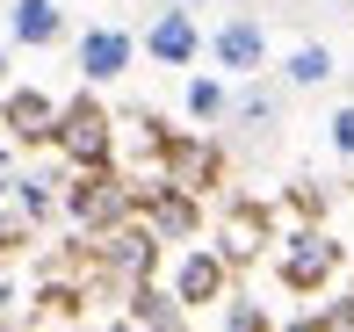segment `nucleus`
Instances as JSON below:
<instances>
[{
	"mask_svg": "<svg viewBox=\"0 0 354 332\" xmlns=\"http://www.w3.org/2000/svg\"><path fill=\"white\" fill-rule=\"evenodd\" d=\"M0 80H8V58H0Z\"/></svg>",
	"mask_w": 354,
	"mask_h": 332,
	"instance_id": "4468645a",
	"label": "nucleus"
},
{
	"mask_svg": "<svg viewBox=\"0 0 354 332\" xmlns=\"http://www.w3.org/2000/svg\"><path fill=\"white\" fill-rule=\"evenodd\" d=\"M333 260H340V253H333L326 239H297V253L282 260V282H289V289H311V282L333 275Z\"/></svg>",
	"mask_w": 354,
	"mask_h": 332,
	"instance_id": "7ed1b4c3",
	"label": "nucleus"
},
{
	"mask_svg": "<svg viewBox=\"0 0 354 332\" xmlns=\"http://www.w3.org/2000/svg\"><path fill=\"white\" fill-rule=\"evenodd\" d=\"M109 260H116V267H138V275H145V267H152V239H145V231H138V239H116V253H109Z\"/></svg>",
	"mask_w": 354,
	"mask_h": 332,
	"instance_id": "1a4fd4ad",
	"label": "nucleus"
},
{
	"mask_svg": "<svg viewBox=\"0 0 354 332\" xmlns=\"http://www.w3.org/2000/svg\"><path fill=\"white\" fill-rule=\"evenodd\" d=\"M8 123H15V130H22V123H44V101H37V94H15V101H8Z\"/></svg>",
	"mask_w": 354,
	"mask_h": 332,
	"instance_id": "9d476101",
	"label": "nucleus"
},
{
	"mask_svg": "<svg viewBox=\"0 0 354 332\" xmlns=\"http://www.w3.org/2000/svg\"><path fill=\"white\" fill-rule=\"evenodd\" d=\"M217 58H224L232 72H253V66H261V29H253V22H224Z\"/></svg>",
	"mask_w": 354,
	"mask_h": 332,
	"instance_id": "39448f33",
	"label": "nucleus"
},
{
	"mask_svg": "<svg viewBox=\"0 0 354 332\" xmlns=\"http://www.w3.org/2000/svg\"><path fill=\"white\" fill-rule=\"evenodd\" d=\"M66 145L80 152V159H102V108H66Z\"/></svg>",
	"mask_w": 354,
	"mask_h": 332,
	"instance_id": "0eeeda50",
	"label": "nucleus"
},
{
	"mask_svg": "<svg viewBox=\"0 0 354 332\" xmlns=\"http://www.w3.org/2000/svg\"><path fill=\"white\" fill-rule=\"evenodd\" d=\"M188 108H196V116H210V108H217V87H210V80H203V87H188Z\"/></svg>",
	"mask_w": 354,
	"mask_h": 332,
	"instance_id": "ddd939ff",
	"label": "nucleus"
},
{
	"mask_svg": "<svg viewBox=\"0 0 354 332\" xmlns=\"http://www.w3.org/2000/svg\"><path fill=\"white\" fill-rule=\"evenodd\" d=\"M217 282H224V267L210 260V253H188L181 260V304H210Z\"/></svg>",
	"mask_w": 354,
	"mask_h": 332,
	"instance_id": "423d86ee",
	"label": "nucleus"
},
{
	"mask_svg": "<svg viewBox=\"0 0 354 332\" xmlns=\"http://www.w3.org/2000/svg\"><path fill=\"white\" fill-rule=\"evenodd\" d=\"M326 72H333V58H326V51H297V58H289V80H297V87H318Z\"/></svg>",
	"mask_w": 354,
	"mask_h": 332,
	"instance_id": "6e6552de",
	"label": "nucleus"
},
{
	"mask_svg": "<svg viewBox=\"0 0 354 332\" xmlns=\"http://www.w3.org/2000/svg\"><path fill=\"white\" fill-rule=\"evenodd\" d=\"M333 145H340V152H347V159H354V101L340 108V116H333Z\"/></svg>",
	"mask_w": 354,
	"mask_h": 332,
	"instance_id": "f8f14e48",
	"label": "nucleus"
},
{
	"mask_svg": "<svg viewBox=\"0 0 354 332\" xmlns=\"http://www.w3.org/2000/svg\"><path fill=\"white\" fill-rule=\"evenodd\" d=\"M131 318H152V325H174V311H167V296H145V289H138V311H131Z\"/></svg>",
	"mask_w": 354,
	"mask_h": 332,
	"instance_id": "9b49d317",
	"label": "nucleus"
},
{
	"mask_svg": "<svg viewBox=\"0 0 354 332\" xmlns=\"http://www.w3.org/2000/svg\"><path fill=\"white\" fill-rule=\"evenodd\" d=\"M58 14H66L58 0H15L8 22H15V37H22V43H58V29H66Z\"/></svg>",
	"mask_w": 354,
	"mask_h": 332,
	"instance_id": "20e7f679",
	"label": "nucleus"
},
{
	"mask_svg": "<svg viewBox=\"0 0 354 332\" xmlns=\"http://www.w3.org/2000/svg\"><path fill=\"white\" fill-rule=\"evenodd\" d=\"M123 66H131V37L123 29H87L80 37V72L87 80H116Z\"/></svg>",
	"mask_w": 354,
	"mask_h": 332,
	"instance_id": "f257e3e1",
	"label": "nucleus"
},
{
	"mask_svg": "<svg viewBox=\"0 0 354 332\" xmlns=\"http://www.w3.org/2000/svg\"><path fill=\"white\" fill-rule=\"evenodd\" d=\"M145 43H152V58H159V66H188V58H196V22L167 8V14L152 22V37H145Z\"/></svg>",
	"mask_w": 354,
	"mask_h": 332,
	"instance_id": "f03ea898",
	"label": "nucleus"
}]
</instances>
